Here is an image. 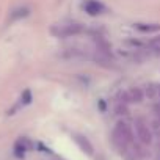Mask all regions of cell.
I'll return each mask as SVG.
<instances>
[{
    "label": "cell",
    "instance_id": "1",
    "mask_svg": "<svg viewBox=\"0 0 160 160\" xmlns=\"http://www.w3.org/2000/svg\"><path fill=\"white\" fill-rule=\"evenodd\" d=\"M112 143L113 146L122 154H129L133 152L137 154L138 151L135 149V135H133V129L129 122L126 121H118L112 130Z\"/></svg>",
    "mask_w": 160,
    "mask_h": 160
},
{
    "label": "cell",
    "instance_id": "2",
    "mask_svg": "<svg viewBox=\"0 0 160 160\" xmlns=\"http://www.w3.org/2000/svg\"><path fill=\"white\" fill-rule=\"evenodd\" d=\"M52 35L57 38H69V36H75L85 32V27L78 22H66V24H57L50 28Z\"/></svg>",
    "mask_w": 160,
    "mask_h": 160
},
{
    "label": "cell",
    "instance_id": "3",
    "mask_svg": "<svg viewBox=\"0 0 160 160\" xmlns=\"http://www.w3.org/2000/svg\"><path fill=\"white\" fill-rule=\"evenodd\" d=\"M133 127H135L137 138L141 144H144V146L152 144V130H151V127H149V124L144 118H135Z\"/></svg>",
    "mask_w": 160,
    "mask_h": 160
},
{
    "label": "cell",
    "instance_id": "4",
    "mask_svg": "<svg viewBox=\"0 0 160 160\" xmlns=\"http://www.w3.org/2000/svg\"><path fill=\"white\" fill-rule=\"evenodd\" d=\"M82 8L90 16H99V14H102L105 11V5L101 3L99 0H83Z\"/></svg>",
    "mask_w": 160,
    "mask_h": 160
},
{
    "label": "cell",
    "instance_id": "5",
    "mask_svg": "<svg viewBox=\"0 0 160 160\" xmlns=\"http://www.w3.org/2000/svg\"><path fill=\"white\" fill-rule=\"evenodd\" d=\"M143 90L141 88H137V87H133V88H129L124 94H122V99H124V102H127V104H140L141 101H143Z\"/></svg>",
    "mask_w": 160,
    "mask_h": 160
},
{
    "label": "cell",
    "instance_id": "6",
    "mask_svg": "<svg viewBox=\"0 0 160 160\" xmlns=\"http://www.w3.org/2000/svg\"><path fill=\"white\" fill-rule=\"evenodd\" d=\"M74 141L77 143V146L82 149L87 155H93L94 154V148H93V144L90 143V140L87 138V137H83V135H80V133H74Z\"/></svg>",
    "mask_w": 160,
    "mask_h": 160
},
{
    "label": "cell",
    "instance_id": "7",
    "mask_svg": "<svg viewBox=\"0 0 160 160\" xmlns=\"http://www.w3.org/2000/svg\"><path fill=\"white\" fill-rule=\"evenodd\" d=\"M141 33H155L160 32V24H149V22H137L133 25Z\"/></svg>",
    "mask_w": 160,
    "mask_h": 160
},
{
    "label": "cell",
    "instance_id": "8",
    "mask_svg": "<svg viewBox=\"0 0 160 160\" xmlns=\"http://www.w3.org/2000/svg\"><path fill=\"white\" fill-rule=\"evenodd\" d=\"M146 96L149 99H157V83H149L146 87Z\"/></svg>",
    "mask_w": 160,
    "mask_h": 160
},
{
    "label": "cell",
    "instance_id": "9",
    "mask_svg": "<svg viewBox=\"0 0 160 160\" xmlns=\"http://www.w3.org/2000/svg\"><path fill=\"white\" fill-rule=\"evenodd\" d=\"M25 16H28V8H19L11 14V21L19 19V18H25Z\"/></svg>",
    "mask_w": 160,
    "mask_h": 160
},
{
    "label": "cell",
    "instance_id": "10",
    "mask_svg": "<svg viewBox=\"0 0 160 160\" xmlns=\"http://www.w3.org/2000/svg\"><path fill=\"white\" fill-rule=\"evenodd\" d=\"M149 46H151L157 53H160V35H158V36H155V38H152V39H151V42H149Z\"/></svg>",
    "mask_w": 160,
    "mask_h": 160
},
{
    "label": "cell",
    "instance_id": "11",
    "mask_svg": "<svg viewBox=\"0 0 160 160\" xmlns=\"http://www.w3.org/2000/svg\"><path fill=\"white\" fill-rule=\"evenodd\" d=\"M30 102H32V93H30L28 90H25V91L22 93L21 104H22V105H27V104H30Z\"/></svg>",
    "mask_w": 160,
    "mask_h": 160
},
{
    "label": "cell",
    "instance_id": "12",
    "mask_svg": "<svg viewBox=\"0 0 160 160\" xmlns=\"http://www.w3.org/2000/svg\"><path fill=\"white\" fill-rule=\"evenodd\" d=\"M157 99H160V83H157Z\"/></svg>",
    "mask_w": 160,
    "mask_h": 160
},
{
    "label": "cell",
    "instance_id": "13",
    "mask_svg": "<svg viewBox=\"0 0 160 160\" xmlns=\"http://www.w3.org/2000/svg\"><path fill=\"white\" fill-rule=\"evenodd\" d=\"M98 160H104V158H102V157H98Z\"/></svg>",
    "mask_w": 160,
    "mask_h": 160
}]
</instances>
